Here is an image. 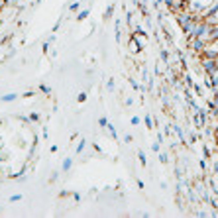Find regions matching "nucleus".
<instances>
[{
    "instance_id": "1",
    "label": "nucleus",
    "mask_w": 218,
    "mask_h": 218,
    "mask_svg": "<svg viewBox=\"0 0 218 218\" xmlns=\"http://www.w3.org/2000/svg\"><path fill=\"white\" fill-rule=\"evenodd\" d=\"M71 165H73V159H65V161H63V165H61V169L67 173L69 169H71Z\"/></svg>"
},
{
    "instance_id": "2",
    "label": "nucleus",
    "mask_w": 218,
    "mask_h": 218,
    "mask_svg": "<svg viewBox=\"0 0 218 218\" xmlns=\"http://www.w3.org/2000/svg\"><path fill=\"white\" fill-rule=\"evenodd\" d=\"M18 96V94H14V92H10V94H6V96H2V102H12L14 98Z\"/></svg>"
},
{
    "instance_id": "3",
    "label": "nucleus",
    "mask_w": 218,
    "mask_h": 218,
    "mask_svg": "<svg viewBox=\"0 0 218 218\" xmlns=\"http://www.w3.org/2000/svg\"><path fill=\"white\" fill-rule=\"evenodd\" d=\"M39 90H41V92H43V94H47V96H49V94H51V89H49V87H47V85H39Z\"/></svg>"
},
{
    "instance_id": "4",
    "label": "nucleus",
    "mask_w": 218,
    "mask_h": 218,
    "mask_svg": "<svg viewBox=\"0 0 218 218\" xmlns=\"http://www.w3.org/2000/svg\"><path fill=\"white\" fill-rule=\"evenodd\" d=\"M112 12H114V6H108V10L104 12V20H110L112 18Z\"/></svg>"
},
{
    "instance_id": "5",
    "label": "nucleus",
    "mask_w": 218,
    "mask_h": 218,
    "mask_svg": "<svg viewBox=\"0 0 218 218\" xmlns=\"http://www.w3.org/2000/svg\"><path fill=\"white\" fill-rule=\"evenodd\" d=\"M87 16H89V10H83V12H81V14L77 16V20H85V18H87Z\"/></svg>"
},
{
    "instance_id": "6",
    "label": "nucleus",
    "mask_w": 218,
    "mask_h": 218,
    "mask_svg": "<svg viewBox=\"0 0 218 218\" xmlns=\"http://www.w3.org/2000/svg\"><path fill=\"white\" fill-rule=\"evenodd\" d=\"M85 143H87V142H85V140H81V143L77 145V153H81V151L85 149Z\"/></svg>"
},
{
    "instance_id": "7",
    "label": "nucleus",
    "mask_w": 218,
    "mask_h": 218,
    "mask_svg": "<svg viewBox=\"0 0 218 218\" xmlns=\"http://www.w3.org/2000/svg\"><path fill=\"white\" fill-rule=\"evenodd\" d=\"M138 155H140V163H142V165H145L147 161H145V155H143V151H142V149H140V153H138Z\"/></svg>"
},
{
    "instance_id": "8",
    "label": "nucleus",
    "mask_w": 218,
    "mask_h": 218,
    "mask_svg": "<svg viewBox=\"0 0 218 218\" xmlns=\"http://www.w3.org/2000/svg\"><path fill=\"white\" fill-rule=\"evenodd\" d=\"M145 126H147V128H153V124H151V116H149V114L145 116Z\"/></svg>"
},
{
    "instance_id": "9",
    "label": "nucleus",
    "mask_w": 218,
    "mask_h": 218,
    "mask_svg": "<svg viewBox=\"0 0 218 218\" xmlns=\"http://www.w3.org/2000/svg\"><path fill=\"white\" fill-rule=\"evenodd\" d=\"M98 124L104 128V126H108V120H106V118H98Z\"/></svg>"
},
{
    "instance_id": "10",
    "label": "nucleus",
    "mask_w": 218,
    "mask_h": 218,
    "mask_svg": "<svg viewBox=\"0 0 218 218\" xmlns=\"http://www.w3.org/2000/svg\"><path fill=\"white\" fill-rule=\"evenodd\" d=\"M20 198H22V195H12V196H10V200H12V203H18Z\"/></svg>"
},
{
    "instance_id": "11",
    "label": "nucleus",
    "mask_w": 218,
    "mask_h": 218,
    "mask_svg": "<svg viewBox=\"0 0 218 218\" xmlns=\"http://www.w3.org/2000/svg\"><path fill=\"white\" fill-rule=\"evenodd\" d=\"M77 100H79V102H85V100H87V94H85V92H81V94H79V98H77Z\"/></svg>"
},
{
    "instance_id": "12",
    "label": "nucleus",
    "mask_w": 218,
    "mask_h": 218,
    "mask_svg": "<svg viewBox=\"0 0 218 218\" xmlns=\"http://www.w3.org/2000/svg\"><path fill=\"white\" fill-rule=\"evenodd\" d=\"M159 161H161V163H167V155H165V153H161V155H159Z\"/></svg>"
},
{
    "instance_id": "13",
    "label": "nucleus",
    "mask_w": 218,
    "mask_h": 218,
    "mask_svg": "<svg viewBox=\"0 0 218 218\" xmlns=\"http://www.w3.org/2000/svg\"><path fill=\"white\" fill-rule=\"evenodd\" d=\"M108 130H110V134H112L114 138H116V130H114V126H112V124H108Z\"/></svg>"
},
{
    "instance_id": "14",
    "label": "nucleus",
    "mask_w": 218,
    "mask_h": 218,
    "mask_svg": "<svg viewBox=\"0 0 218 218\" xmlns=\"http://www.w3.org/2000/svg\"><path fill=\"white\" fill-rule=\"evenodd\" d=\"M151 149H153L155 153H157V151H159V143H151Z\"/></svg>"
},
{
    "instance_id": "15",
    "label": "nucleus",
    "mask_w": 218,
    "mask_h": 218,
    "mask_svg": "<svg viewBox=\"0 0 218 218\" xmlns=\"http://www.w3.org/2000/svg\"><path fill=\"white\" fill-rule=\"evenodd\" d=\"M124 142H126V143H130V142H132V136H130V134H126V136H124Z\"/></svg>"
},
{
    "instance_id": "16",
    "label": "nucleus",
    "mask_w": 218,
    "mask_h": 218,
    "mask_svg": "<svg viewBox=\"0 0 218 218\" xmlns=\"http://www.w3.org/2000/svg\"><path fill=\"white\" fill-rule=\"evenodd\" d=\"M132 124H134V126H138V124H140V118H138V116H134V118H132Z\"/></svg>"
},
{
    "instance_id": "17",
    "label": "nucleus",
    "mask_w": 218,
    "mask_h": 218,
    "mask_svg": "<svg viewBox=\"0 0 218 218\" xmlns=\"http://www.w3.org/2000/svg\"><path fill=\"white\" fill-rule=\"evenodd\" d=\"M106 87H108V90H114V83H112V81H108V83H106Z\"/></svg>"
},
{
    "instance_id": "18",
    "label": "nucleus",
    "mask_w": 218,
    "mask_h": 218,
    "mask_svg": "<svg viewBox=\"0 0 218 218\" xmlns=\"http://www.w3.org/2000/svg\"><path fill=\"white\" fill-rule=\"evenodd\" d=\"M0 10H2V0H0Z\"/></svg>"
},
{
    "instance_id": "19",
    "label": "nucleus",
    "mask_w": 218,
    "mask_h": 218,
    "mask_svg": "<svg viewBox=\"0 0 218 218\" xmlns=\"http://www.w3.org/2000/svg\"><path fill=\"white\" fill-rule=\"evenodd\" d=\"M216 140H218V130H216Z\"/></svg>"
}]
</instances>
